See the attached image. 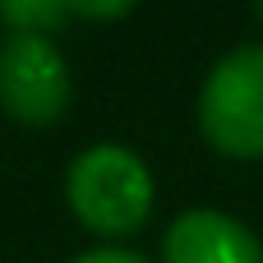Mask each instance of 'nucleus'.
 Here are the masks:
<instances>
[{"mask_svg": "<svg viewBox=\"0 0 263 263\" xmlns=\"http://www.w3.org/2000/svg\"><path fill=\"white\" fill-rule=\"evenodd\" d=\"M65 199H69V213L92 236L120 240V236H134L153 217L157 185H153L148 162L134 148L88 143L65 171Z\"/></svg>", "mask_w": 263, "mask_h": 263, "instance_id": "f257e3e1", "label": "nucleus"}, {"mask_svg": "<svg viewBox=\"0 0 263 263\" xmlns=\"http://www.w3.org/2000/svg\"><path fill=\"white\" fill-rule=\"evenodd\" d=\"M199 134L217 157L263 162V42L231 46L199 88Z\"/></svg>", "mask_w": 263, "mask_h": 263, "instance_id": "f03ea898", "label": "nucleus"}, {"mask_svg": "<svg viewBox=\"0 0 263 263\" xmlns=\"http://www.w3.org/2000/svg\"><path fill=\"white\" fill-rule=\"evenodd\" d=\"M74 74L46 32H9L0 42V111L18 125L46 129L69 111Z\"/></svg>", "mask_w": 263, "mask_h": 263, "instance_id": "7ed1b4c3", "label": "nucleus"}, {"mask_svg": "<svg viewBox=\"0 0 263 263\" xmlns=\"http://www.w3.org/2000/svg\"><path fill=\"white\" fill-rule=\"evenodd\" d=\"M162 263H263V245L240 217L222 208H190L166 227Z\"/></svg>", "mask_w": 263, "mask_h": 263, "instance_id": "20e7f679", "label": "nucleus"}, {"mask_svg": "<svg viewBox=\"0 0 263 263\" xmlns=\"http://www.w3.org/2000/svg\"><path fill=\"white\" fill-rule=\"evenodd\" d=\"M0 18L9 23V32H46L51 37V28L69 18V5H42V0H32V5H0Z\"/></svg>", "mask_w": 263, "mask_h": 263, "instance_id": "39448f33", "label": "nucleus"}, {"mask_svg": "<svg viewBox=\"0 0 263 263\" xmlns=\"http://www.w3.org/2000/svg\"><path fill=\"white\" fill-rule=\"evenodd\" d=\"M69 263H148V259L134 254V250H120V245H102V250H88V254H79Z\"/></svg>", "mask_w": 263, "mask_h": 263, "instance_id": "423d86ee", "label": "nucleus"}, {"mask_svg": "<svg viewBox=\"0 0 263 263\" xmlns=\"http://www.w3.org/2000/svg\"><path fill=\"white\" fill-rule=\"evenodd\" d=\"M125 18L129 5H69V18Z\"/></svg>", "mask_w": 263, "mask_h": 263, "instance_id": "0eeeda50", "label": "nucleus"}, {"mask_svg": "<svg viewBox=\"0 0 263 263\" xmlns=\"http://www.w3.org/2000/svg\"><path fill=\"white\" fill-rule=\"evenodd\" d=\"M254 18H259V23H263V5H259V9H254Z\"/></svg>", "mask_w": 263, "mask_h": 263, "instance_id": "6e6552de", "label": "nucleus"}]
</instances>
